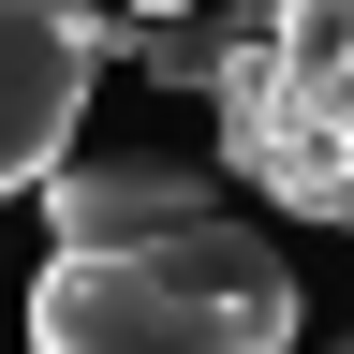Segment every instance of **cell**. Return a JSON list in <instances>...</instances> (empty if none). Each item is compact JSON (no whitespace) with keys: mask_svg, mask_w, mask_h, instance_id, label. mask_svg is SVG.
Listing matches in <instances>:
<instances>
[{"mask_svg":"<svg viewBox=\"0 0 354 354\" xmlns=\"http://www.w3.org/2000/svg\"><path fill=\"white\" fill-rule=\"evenodd\" d=\"M295 266L251 221H192L162 251H44L30 354H295Z\"/></svg>","mask_w":354,"mask_h":354,"instance_id":"6da1fadb","label":"cell"},{"mask_svg":"<svg viewBox=\"0 0 354 354\" xmlns=\"http://www.w3.org/2000/svg\"><path fill=\"white\" fill-rule=\"evenodd\" d=\"M339 354H354V339H339Z\"/></svg>","mask_w":354,"mask_h":354,"instance_id":"277c9868","label":"cell"},{"mask_svg":"<svg viewBox=\"0 0 354 354\" xmlns=\"http://www.w3.org/2000/svg\"><path fill=\"white\" fill-rule=\"evenodd\" d=\"M44 221H59V251H162L192 221H221V177L177 148H74L44 177Z\"/></svg>","mask_w":354,"mask_h":354,"instance_id":"3957f363","label":"cell"},{"mask_svg":"<svg viewBox=\"0 0 354 354\" xmlns=\"http://www.w3.org/2000/svg\"><path fill=\"white\" fill-rule=\"evenodd\" d=\"M118 59V15H59V0H0V192H44L74 162L88 74Z\"/></svg>","mask_w":354,"mask_h":354,"instance_id":"7a4b0ae2","label":"cell"}]
</instances>
